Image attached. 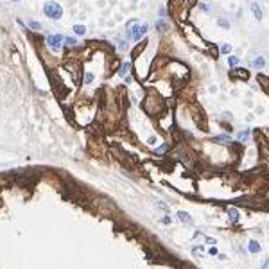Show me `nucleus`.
<instances>
[{"label": "nucleus", "mask_w": 269, "mask_h": 269, "mask_svg": "<svg viewBox=\"0 0 269 269\" xmlns=\"http://www.w3.org/2000/svg\"><path fill=\"white\" fill-rule=\"evenodd\" d=\"M43 13L49 16V18H52V20H59L61 16H63V7L59 5L58 2H47L45 4V7H43Z\"/></svg>", "instance_id": "f257e3e1"}, {"label": "nucleus", "mask_w": 269, "mask_h": 269, "mask_svg": "<svg viewBox=\"0 0 269 269\" xmlns=\"http://www.w3.org/2000/svg\"><path fill=\"white\" fill-rule=\"evenodd\" d=\"M145 31H147V25H140V27H138V23L134 22V27L133 25L128 27V36L131 39H140L144 34H145Z\"/></svg>", "instance_id": "f03ea898"}, {"label": "nucleus", "mask_w": 269, "mask_h": 269, "mask_svg": "<svg viewBox=\"0 0 269 269\" xmlns=\"http://www.w3.org/2000/svg\"><path fill=\"white\" fill-rule=\"evenodd\" d=\"M47 43H49L54 50H58L59 47L65 43V36H61V34H50V36L47 38Z\"/></svg>", "instance_id": "7ed1b4c3"}, {"label": "nucleus", "mask_w": 269, "mask_h": 269, "mask_svg": "<svg viewBox=\"0 0 269 269\" xmlns=\"http://www.w3.org/2000/svg\"><path fill=\"white\" fill-rule=\"evenodd\" d=\"M248 250H250L251 253H258V251H260V244H258L257 240H250V244H248Z\"/></svg>", "instance_id": "20e7f679"}, {"label": "nucleus", "mask_w": 269, "mask_h": 269, "mask_svg": "<svg viewBox=\"0 0 269 269\" xmlns=\"http://www.w3.org/2000/svg\"><path fill=\"white\" fill-rule=\"evenodd\" d=\"M178 217H179L183 223H187V224H192V217H190L189 213H185V212H179V213H178Z\"/></svg>", "instance_id": "39448f33"}, {"label": "nucleus", "mask_w": 269, "mask_h": 269, "mask_svg": "<svg viewBox=\"0 0 269 269\" xmlns=\"http://www.w3.org/2000/svg\"><path fill=\"white\" fill-rule=\"evenodd\" d=\"M264 65H266V59L262 58V56H258V58L253 61V66H255V68H262Z\"/></svg>", "instance_id": "423d86ee"}, {"label": "nucleus", "mask_w": 269, "mask_h": 269, "mask_svg": "<svg viewBox=\"0 0 269 269\" xmlns=\"http://www.w3.org/2000/svg\"><path fill=\"white\" fill-rule=\"evenodd\" d=\"M251 9H253V15H255V18H257V20H262V11H260V7H258L257 4H253V7H251Z\"/></svg>", "instance_id": "0eeeda50"}, {"label": "nucleus", "mask_w": 269, "mask_h": 269, "mask_svg": "<svg viewBox=\"0 0 269 269\" xmlns=\"http://www.w3.org/2000/svg\"><path fill=\"white\" fill-rule=\"evenodd\" d=\"M228 63H230V66H235V68H237V66L240 65V59L237 58V56H230V59H228Z\"/></svg>", "instance_id": "6e6552de"}, {"label": "nucleus", "mask_w": 269, "mask_h": 269, "mask_svg": "<svg viewBox=\"0 0 269 269\" xmlns=\"http://www.w3.org/2000/svg\"><path fill=\"white\" fill-rule=\"evenodd\" d=\"M74 32L79 34V36H83V34L86 32V27H84V25H74Z\"/></svg>", "instance_id": "1a4fd4ad"}, {"label": "nucleus", "mask_w": 269, "mask_h": 269, "mask_svg": "<svg viewBox=\"0 0 269 269\" xmlns=\"http://www.w3.org/2000/svg\"><path fill=\"white\" fill-rule=\"evenodd\" d=\"M239 140H240V142H248V140H250V131H242V133H239Z\"/></svg>", "instance_id": "9d476101"}, {"label": "nucleus", "mask_w": 269, "mask_h": 269, "mask_svg": "<svg viewBox=\"0 0 269 269\" xmlns=\"http://www.w3.org/2000/svg\"><path fill=\"white\" fill-rule=\"evenodd\" d=\"M217 23H219L223 29H230V23H228V20H226V18H219V20H217Z\"/></svg>", "instance_id": "9b49d317"}, {"label": "nucleus", "mask_w": 269, "mask_h": 269, "mask_svg": "<svg viewBox=\"0 0 269 269\" xmlns=\"http://www.w3.org/2000/svg\"><path fill=\"white\" fill-rule=\"evenodd\" d=\"M228 215H230L231 221H237V217H239V213H237L235 208H228Z\"/></svg>", "instance_id": "f8f14e48"}, {"label": "nucleus", "mask_w": 269, "mask_h": 269, "mask_svg": "<svg viewBox=\"0 0 269 269\" xmlns=\"http://www.w3.org/2000/svg\"><path fill=\"white\" fill-rule=\"evenodd\" d=\"M215 140H217V142H223V144H231V140L226 136V134H221V136H217Z\"/></svg>", "instance_id": "ddd939ff"}, {"label": "nucleus", "mask_w": 269, "mask_h": 269, "mask_svg": "<svg viewBox=\"0 0 269 269\" xmlns=\"http://www.w3.org/2000/svg\"><path fill=\"white\" fill-rule=\"evenodd\" d=\"M29 27L34 29V31H39V29H41V25H39L38 22H29Z\"/></svg>", "instance_id": "4468645a"}, {"label": "nucleus", "mask_w": 269, "mask_h": 269, "mask_svg": "<svg viewBox=\"0 0 269 269\" xmlns=\"http://www.w3.org/2000/svg\"><path fill=\"white\" fill-rule=\"evenodd\" d=\"M128 70H129V65L126 63V65H122V68H120V72H118V74H120V76H126V74H128Z\"/></svg>", "instance_id": "2eb2a0df"}, {"label": "nucleus", "mask_w": 269, "mask_h": 269, "mask_svg": "<svg viewBox=\"0 0 269 269\" xmlns=\"http://www.w3.org/2000/svg\"><path fill=\"white\" fill-rule=\"evenodd\" d=\"M156 27H158V31H167V23L165 22H158Z\"/></svg>", "instance_id": "dca6fc26"}, {"label": "nucleus", "mask_w": 269, "mask_h": 269, "mask_svg": "<svg viewBox=\"0 0 269 269\" xmlns=\"http://www.w3.org/2000/svg\"><path fill=\"white\" fill-rule=\"evenodd\" d=\"M231 50V47L230 45H228V43H226V45H223V47H221V52H223V54H228V52H230Z\"/></svg>", "instance_id": "f3484780"}, {"label": "nucleus", "mask_w": 269, "mask_h": 269, "mask_svg": "<svg viewBox=\"0 0 269 269\" xmlns=\"http://www.w3.org/2000/svg\"><path fill=\"white\" fill-rule=\"evenodd\" d=\"M84 83H86V84L94 83V74H86V77H84Z\"/></svg>", "instance_id": "a211bd4d"}, {"label": "nucleus", "mask_w": 269, "mask_h": 269, "mask_svg": "<svg viewBox=\"0 0 269 269\" xmlns=\"http://www.w3.org/2000/svg\"><path fill=\"white\" fill-rule=\"evenodd\" d=\"M165 151H167V145H160V147L156 149V154H163Z\"/></svg>", "instance_id": "6ab92c4d"}, {"label": "nucleus", "mask_w": 269, "mask_h": 269, "mask_svg": "<svg viewBox=\"0 0 269 269\" xmlns=\"http://www.w3.org/2000/svg\"><path fill=\"white\" fill-rule=\"evenodd\" d=\"M158 206H160V208H162L163 212H169V206H167L165 203H162V201H158Z\"/></svg>", "instance_id": "aec40b11"}, {"label": "nucleus", "mask_w": 269, "mask_h": 269, "mask_svg": "<svg viewBox=\"0 0 269 269\" xmlns=\"http://www.w3.org/2000/svg\"><path fill=\"white\" fill-rule=\"evenodd\" d=\"M65 43H66V45H76V43H77V39H72V38H65Z\"/></svg>", "instance_id": "412c9836"}, {"label": "nucleus", "mask_w": 269, "mask_h": 269, "mask_svg": "<svg viewBox=\"0 0 269 269\" xmlns=\"http://www.w3.org/2000/svg\"><path fill=\"white\" fill-rule=\"evenodd\" d=\"M235 74H237V76H240V77H246V76H248L244 70H239V72H235Z\"/></svg>", "instance_id": "4be33fe9"}, {"label": "nucleus", "mask_w": 269, "mask_h": 269, "mask_svg": "<svg viewBox=\"0 0 269 269\" xmlns=\"http://www.w3.org/2000/svg\"><path fill=\"white\" fill-rule=\"evenodd\" d=\"M208 253H210L212 257H215V255H217V250H215V248H212V250L208 251Z\"/></svg>", "instance_id": "5701e85b"}, {"label": "nucleus", "mask_w": 269, "mask_h": 269, "mask_svg": "<svg viewBox=\"0 0 269 269\" xmlns=\"http://www.w3.org/2000/svg\"><path fill=\"white\" fill-rule=\"evenodd\" d=\"M199 7H201V9H203V11H208V5H206V4H201V5H199Z\"/></svg>", "instance_id": "b1692460"}, {"label": "nucleus", "mask_w": 269, "mask_h": 269, "mask_svg": "<svg viewBox=\"0 0 269 269\" xmlns=\"http://www.w3.org/2000/svg\"><path fill=\"white\" fill-rule=\"evenodd\" d=\"M264 267H269V258H266V260H264Z\"/></svg>", "instance_id": "393cba45"}, {"label": "nucleus", "mask_w": 269, "mask_h": 269, "mask_svg": "<svg viewBox=\"0 0 269 269\" xmlns=\"http://www.w3.org/2000/svg\"><path fill=\"white\" fill-rule=\"evenodd\" d=\"M13 2H18V0H13Z\"/></svg>", "instance_id": "a878e982"}]
</instances>
